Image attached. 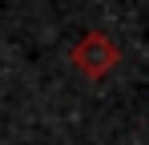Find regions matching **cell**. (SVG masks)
<instances>
[{
  "instance_id": "1",
  "label": "cell",
  "mask_w": 149,
  "mask_h": 145,
  "mask_svg": "<svg viewBox=\"0 0 149 145\" xmlns=\"http://www.w3.org/2000/svg\"><path fill=\"white\" fill-rule=\"evenodd\" d=\"M73 65H77V72L101 81V77H109L113 65H117V48H113V40H109L105 32H85V36L77 40V48H73Z\"/></svg>"
}]
</instances>
